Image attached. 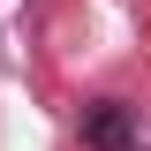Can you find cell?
I'll return each mask as SVG.
<instances>
[{"label": "cell", "instance_id": "obj_1", "mask_svg": "<svg viewBox=\"0 0 151 151\" xmlns=\"http://www.w3.org/2000/svg\"><path fill=\"white\" fill-rule=\"evenodd\" d=\"M129 136H136L129 106H113V98H106V106L83 113V144H91V151H129Z\"/></svg>", "mask_w": 151, "mask_h": 151}, {"label": "cell", "instance_id": "obj_2", "mask_svg": "<svg viewBox=\"0 0 151 151\" xmlns=\"http://www.w3.org/2000/svg\"><path fill=\"white\" fill-rule=\"evenodd\" d=\"M129 151H136V144H129Z\"/></svg>", "mask_w": 151, "mask_h": 151}]
</instances>
